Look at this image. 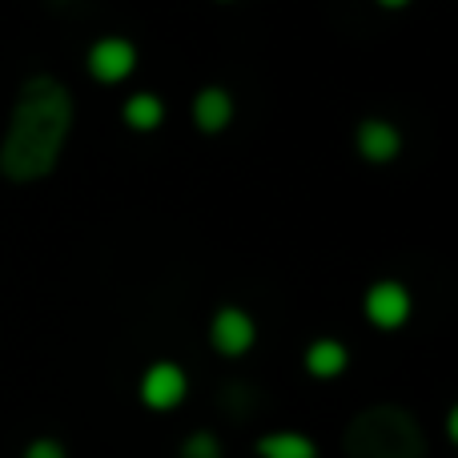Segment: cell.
<instances>
[{"instance_id":"cell-1","label":"cell","mask_w":458,"mask_h":458,"mask_svg":"<svg viewBox=\"0 0 458 458\" xmlns=\"http://www.w3.org/2000/svg\"><path fill=\"white\" fill-rule=\"evenodd\" d=\"M72 129V97L56 77L24 81L13 105L4 141H0V174L8 182H40L56 169Z\"/></svg>"},{"instance_id":"cell-2","label":"cell","mask_w":458,"mask_h":458,"mask_svg":"<svg viewBox=\"0 0 458 458\" xmlns=\"http://www.w3.org/2000/svg\"><path fill=\"white\" fill-rule=\"evenodd\" d=\"M342 446H346L350 458H422L427 454L422 427L403 406H370V411H362L346 427Z\"/></svg>"},{"instance_id":"cell-3","label":"cell","mask_w":458,"mask_h":458,"mask_svg":"<svg viewBox=\"0 0 458 458\" xmlns=\"http://www.w3.org/2000/svg\"><path fill=\"white\" fill-rule=\"evenodd\" d=\"M362 314H366V322L382 334L403 330L414 314V293L406 290L403 282H394V277H382V282H374L370 290L362 293Z\"/></svg>"},{"instance_id":"cell-4","label":"cell","mask_w":458,"mask_h":458,"mask_svg":"<svg viewBox=\"0 0 458 458\" xmlns=\"http://www.w3.org/2000/svg\"><path fill=\"white\" fill-rule=\"evenodd\" d=\"M209 342L222 358H242L258 342V322L245 306H217L209 318Z\"/></svg>"},{"instance_id":"cell-5","label":"cell","mask_w":458,"mask_h":458,"mask_svg":"<svg viewBox=\"0 0 458 458\" xmlns=\"http://www.w3.org/2000/svg\"><path fill=\"white\" fill-rule=\"evenodd\" d=\"M137 69V45L129 37H101L89 48V72L101 85H121Z\"/></svg>"},{"instance_id":"cell-6","label":"cell","mask_w":458,"mask_h":458,"mask_svg":"<svg viewBox=\"0 0 458 458\" xmlns=\"http://www.w3.org/2000/svg\"><path fill=\"white\" fill-rule=\"evenodd\" d=\"M185 394H190V374L177 362H153L141 374V403L149 411H174L185 403Z\"/></svg>"},{"instance_id":"cell-7","label":"cell","mask_w":458,"mask_h":458,"mask_svg":"<svg viewBox=\"0 0 458 458\" xmlns=\"http://www.w3.org/2000/svg\"><path fill=\"white\" fill-rule=\"evenodd\" d=\"M354 149L366 165H390V161L403 153V133H398L394 121L386 117H366L354 129Z\"/></svg>"},{"instance_id":"cell-8","label":"cell","mask_w":458,"mask_h":458,"mask_svg":"<svg viewBox=\"0 0 458 458\" xmlns=\"http://www.w3.org/2000/svg\"><path fill=\"white\" fill-rule=\"evenodd\" d=\"M190 113H193L198 133L217 137V133H225V129L233 125V97H229V89H222V85H206V89H198Z\"/></svg>"},{"instance_id":"cell-9","label":"cell","mask_w":458,"mask_h":458,"mask_svg":"<svg viewBox=\"0 0 458 458\" xmlns=\"http://www.w3.org/2000/svg\"><path fill=\"white\" fill-rule=\"evenodd\" d=\"M301 362H306V370L314 374V378H338L350 366V350H346V342H338V338H314L306 346Z\"/></svg>"},{"instance_id":"cell-10","label":"cell","mask_w":458,"mask_h":458,"mask_svg":"<svg viewBox=\"0 0 458 458\" xmlns=\"http://www.w3.org/2000/svg\"><path fill=\"white\" fill-rule=\"evenodd\" d=\"M121 121H125L133 133H153V129L165 125V101H161L157 93H133L125 101V109H121Z\"/></svg>"},{"instance_id":"cell-11","label":"cell","mask_w":458,"mask_h":458,"mask_svg":"<svg viewBox=\"0 0 458 458\" xmlns=\"http://www.w3.org/2000/svg\"><path fill=\"white\" fill-rule=\"evenodd\" d=\"M258 454L261 458H318L314 438L298 435V430H274V435L258 438Z\"/></svg>"},{"instance_id":"cell-12","label":"cell","mask_w":458,"mask_h":458,"mask_svg":"<svg viewBox=\"0 0 458 458\" xmlns=\"http://www.w3.org/2000/svg\"><path fill=\"white\" fill-rule=\"evenodd\" d=\"M182 458H222V443H217L209 430H198V435L185 438Z\"/></svg>"},{"instance_id":"cell-13","label":"cell","mask_w":458,"mask_h":458,"mask_svg":"<svg viewBox=\"0 0 458 458\" xmlns=\"http://www.w3.org/2000/svg\"><path fill=\"white\" fill-rule=\"evenodd\" d=\"M24 458H64V446L53 443V438H37V443L24 451Z\"/></svg>"},{"instance_id":"cell-14","label":"cell","mask_w":458,"mask_h":458,"mask_svg":"<svg viewBox=\"0 0 458 458\" xmlns=\"http://www.w3.org/2000/svg\"><path fill=\"white\" fill-rule=\"evenodd\" d=\"M446 435H451V443L458 446V403L451 406V414H446Z\"/></svg>"},{"instance_id":"cell-15","label":"cell","mask_w":458,"mask_h":458,"mask_svg":"<svg viewBox=\"0 0 458 458\" xmlns=\"http://www.w3.org/2000/svg\"><path fill=\"white\" fill-rule=\"evenodd\" d=\"M374 4H382V8H406L411 0H374Z\"/></svg>"},{"instance_id":"cell-16","label":"cell","mask_w":458,"mask_h":458,"mask_svg":"<svg viewBox=\"0 0 458 458\" xmlns=\"http://www.w3.org/2000/svg\"><path fill=\"white\" fill-rule=\"evenodd\" d=\"M222 4H225V0H222Z\"/></svg>"}]
</instances>
